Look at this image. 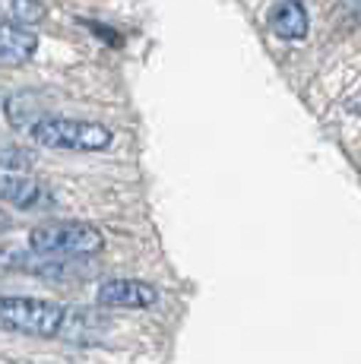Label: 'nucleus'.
Instances as JSON below:
<instances>
[{"instance_id":"f257e3e1","label":"nucleus","mask_w":361,"mask_h":364,"mask_svg":"<svg viewBox=\"0 0 361 364\" xmlns=\"http://www.w3.org/2000/svg\"><path fill=\"white\" fill-rule=\"evenodd\" d=\"M29 136L45 149L64 152H105L114 143V130L95 121H76V117H36L29 124Z\"/></svg>"},{"instance_id":"f03ea898","label":"nucleus","mask_w":361,"mask_h":364,"mask_svg":"<svg viewBox=\"0 0 361 364\" xmlns=\"http://www.w3.org/2000/svg\"><path fill=\"white\" fill-rule=\"evenodd\" d=\"M29 247L45 257H58V260H80V257H92L105 247V237L89 222L73 219H54L41 222L29 232Z\"/></svg>"},{"instance_id":"7ed1b4c3","label":"nucleus","mask_w":361,"mask_h":364,"mask_svg":"<svg viewBox=\"0 0 361 364\" xmlns=\"http://www.w3.org/2000/svg\"><path fill=\"white\" fill-rule=\"evenodd\" d=\"M67 307L54 301L26 298V295H4L0 298V330L16 336H36V339H51L60 333Z\"/></svg>"},{"instance_id":"20e7f679","label":"nucleus","mask_w":361,"mask_h":364,"mask_svg":"<svg viewBox=\"0 0 361 364\" xmlns=\"http://www.w3.org/2000/svg\"><path fill=\"white\" fill-rule=\"evenodd\" d=\"M0 200L10 203L19 213H48L58 206V197L45 184L23 178L16 171H0Z\"/></svg>"},{"instance_id":"39448f33","label":"nucleus","mask_w":361,"mask_h":364,"mask_svg":"<svg viewBox=\"0 0 361 364\" xmlns=\"http://www.w3.org/2000/svg\"><path fill=\"white\" fill-rule=\"evenodd\" d=\"M0 269L6 272H26V276L38 279H67L73 272L70 260H58V257H45L38 250L23 247H0Z\"/></svg>"},{"instance_id":"423d86ee","label":"nucleus","mask_w":361,"mask_h":364,"mask_svg":"<svg viewBox=\"0 0 361 364\" xmlns=\"http://www.w3.org/2000/svg\"><path fill=\"white\" fill-rule=\"evenodd\" d=\"M158 301V289L140 279H105L99 285V304L117 311H146Z\"/></svg>"},{"instance_id":"0eeeda50","label":"nucleus","mask_w":361,"mask_h":364,"mask_svg":"<svg viewBox=\"0 0 361 364\" xmlns=\"http://www.w3.org/2000/svg\"><path fill=\"white\" fill-rule=\"evenodd\" d=\"M266 23L282 41H304L308 38L311 19H308V10H304L298 0H276V4L269 6Z\"/></svg>"},{"instance_id":"6e6552de","label":"nucleus","mask_w":361,"mask_h":364,"mask_svg":"<svg viewBox=\"0 0 361 364\" xmlns=\"http://www.w3.org/2000/svg\"><path fill=\"white\" fill-rule=\"evenodd\" d=\"M38 51V38L29 29L0 23V67H23Z\"/></svg>"},{"instance_id":"1a4fd4ad","label":"nucleus","mask_w":361,"mask_h":364,"mask_svg":"<svg viewBox=\"0 0 361 364\" xmlns=\"http://www.w3.org/2000/svg\"><path fill=\"white\" fill-rule=\"evenodd\" d=\"M105 326H108V320L102 317L99 311H70V307H67L58 336H64V339H70V342H92L95 336L105 333Z\"/></svg>"},{"instance_id":"9d476101","label":"nucleus","mask_w":361,"mask_h":364,"mask_svg":"<svg viewBox=\"0 0 361 364\" xmlns=\"http://www.w3.org/2000/svg\"><path fill=\"white\" fill-rule=\"evenodd\" d=\"M45 19V6L38 0H0V23L4 26H38Z\"/></svg>"},{"instance_id":"9b49d317","label":"nucleus","mask_w":361,"mask_h":364,"mask_svg":"<svg viewBox=\"0 0 361 364\" xmlns=\"http://www.w3.org/2000/svg\"><path fill=\"white\" fill-rule=\"evenodd\" d=\"M29 165H32V159L26 149L0 143V171H23V168H29Z\"/></svg>"},{"instance_id":"f8f14e48","label":"nucleus","mask_w":361,"mask_h":364,"mask_svg":"<svg viewBox=\"0 0 361 364\" xmlns=\"http://www.w3.org/2000/svg\"><path fill=\"white\" fill-rule=\"evenodd\" d=\"M6 228H10V215L0 209V232H6Z\"/></svg>"}]
</instances>
